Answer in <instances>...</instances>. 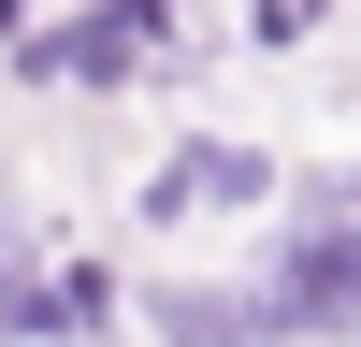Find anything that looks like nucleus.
<instances>
[{
    "label": "nucleus",
    "instance_id": "obj_1",
    "mask_svg": "<svg viewBox=\"0 0 361 347\" xmlns=\"http://www.w3.org/2000/svg\"><path fill=\"white\" fill-rule=\"evenodd\" d=\"M260 318H275V333H318V347H361V174H347V202H333V217H318L304 246L275 260Z\"/></svg>",
    "mask_w": 361,
    "mask_h": 347
},
{
    "label": "nucleus",
    "instance_id": "obj_2",
    "mask_svg": "<svg viewBox=\"0 0 361 347\" xmlns=\"http://www.w3.org/2000/svg\"><path fill=\"white\" fill-rule=\"evenodd\" d=\"M145 44H159V15H145V0H116V15H44V29H15V58H29V73H58V87H116Z\"/></svg>",
    "mask_w": 361,
    "mask_h": 347
},
{
    "label": "nucleus",
    "instance_id": "obj_3",
    "mask_svg": "<svg viewBox=\"0 0 361 347\" xmlns=\"http://www.w3.org/2000/svg\"><path fill=\"white\" fill-rule=\"evenodd\" d=\"M145 202H159V217H202V202H260V145H173Z\"/></svg>",
    "mask_w": 361,
    "mask_h": 347
},
{
    "label": "nucleus",
    "instance_id": "obj_4",
    "mask_svg": "<svg viewBox=\"0 0 361 347\" xmlns=\"http://www.w3.org/2000/svg\"><path fill=\"white\" fill-rule=\"evenodd\" d=\"M29 289H44V275H29V231L0 217V333H29Z\"/></svg>",
    "mask_w": 361,
    "mask_h": 347
}]
</instances>
